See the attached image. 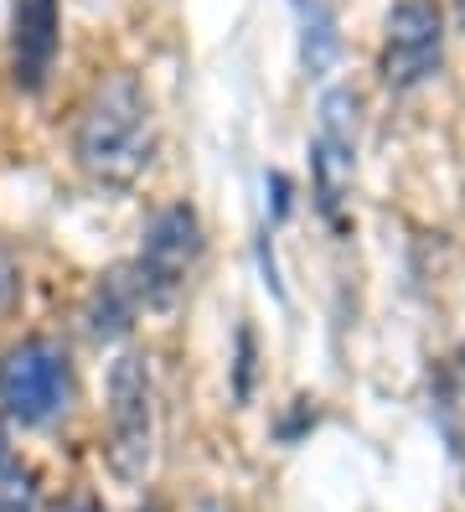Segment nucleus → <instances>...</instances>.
<instances>
[{
    "label": "nucleus",
    "instance_id": "nucleus-10",
    "mask_svg": "<svg viewBox=\"0 0 465 512\" xmlns=\"http://www.w3.org/2000/svg\"><path fill=\"white\" fill-rule=\"evenodd\" d=\"M248 383H254V331H238V383H233L238 399H248Z\"/></svg>",
    "mask_w": 465,
    "mask_h": 512
},
{
    "label": "nucleus",
    "instance_id": "nucleus-9",
    "mask_svg": "<svg viewBox=\"0 0 465 512\" xmlns=\"http://www.w3.org/2000/svg\"><path fill=\"white\" fill-rule=\"evenodd\" d=\"M16 300H21V269L11 254H0V316H11Z\"/></svg>",
    "mask_w": 465,
    "mask_h": 512
},
{
    "label": "nucleus",
    "instance_id": "nucleus-12",
    "mask_svg": "<svg viewBox=\"0 0 465 512\" xmlns=\"http://www.w3.org/2000/svg\"><path fill=\"white\" fill-rule=\"evenodd\" d=\"M455 11H460V26H465V0H455Z\"/></svg>",
    "mask_w": 465,
    "mask_h": 512
},
{
    "label": "nucleus",
    "instance_id": "nucleus-5",
    "mask_svg": "<svg viewBox=\"0 0 465 512\" xmlns=\"http://www.w3.org/2000/svg\"><path fill=\"white\" fill-rule=\"evenodd\" d=\"M445 57V16L434 0H398L383 21V83L414 88L440 73Z\"/></svg>",
    "mask_w": 465,
    "mask_h": 512
},
{
    "label": "nucleus",
    "instance_id": "nucleus-1",
    "mask_svg": "<svg viewBox=\"0 0 465 512\" xmlns=\"http://www.w3.org/2000/svg\"><path fill=\"white\" fill-rule=\"evenodd\" d=\"M73 156L99 187H135L155 156V114L135 73H109L88 88L73 125Z\"/></svg>",
    "mask_w": 465,
    "mask_h": 512
},
{
    "label": "nucleus",
    "instance_id": "nucleus-8",
    "mask_svg": "<svg viewBox=\"0 0 465 512\" xmlns=\"http://www.w3.org/2000/svg\"><path fill=\"white\" fill-rule=\"evenodd\" d=\"M0 512H37V476L16 461L6 435H0Z\"/></svg>",
    "mask_w": 465,
    "mask_h": 512
},
{
    "label": "nucleus",
    "instance_id": "nucleus-4",
    "mask_svg": "<svg viewBox=\"0 0 465 512\" xmlns=\"http://www.w3.org/2000/svg\"><path fill=\"white\" fill-rule=\"evenodd\" d=\"M197 259H202V223H197L192 207L176 202V207H166V213H155L150 228H145L140 259H135L145 306H171Z\"/></svg>",
    "mask_w": 465,
    "mask_h": 512
},
{
    "label": "nucleus",
    "instance_id": "nucleus-3",
    "mask_svg": "<svg viewBox=\"0 0 465 512\" xmlns=\"http://www.w3.org/2000/svg\"><path fill=\"white\" fill-rule=\"evenodd\" d=\"M155 456V394L140 352H124L109 373V461L124 481H140Z\"/></svg>",
    "mask_w": 465,
    "mask_h": 512
},
{
    "label": "nucleus",
    "instance_id": "nucleus-7",
    "mask_svg": "<svg viewBox=\"0 0 465 512\" xmlns=\"http://www.w3.org/2000/svg\"><path fill=\"white\" fill-rule=\"evenodd\" d=\"M145 306V290H140V275L135 264L124 269H109V275L88 290V306H83V321H88V337L93 342H114L130 331L135 311Z\"/></svg>",
    "mask_w": 465,
    "mask_h": 512
},
{
    "label": "nucleus",
    "instance_id": "nucleus-11",
    "mask_svg": "<svg viewBox=\"0 0 465 512\" xmlns=\"http://www.w3.org/2000/svg\"><path fill=\"white\" fill-rule=\"evenodd\" d=\"M62 512H104V507H99V502H93V497H78L73 507H62Z\"/></svg>",
    "mask_w": 465,
    "mask_h": 512
},
{
    "label": "nucleus",
    "instance_id": "nucleus-2",
    "mask_svg": "<svg viewBox=\"0 0 465 512\" xmlns=\"http://www.w3.org/2000/svg\"><path fill=\"white\" fill-rule=\"evenodd\" d=\"M73 399L68 352L47 337H31L0 357V409L16 425H52Z\"/></svg>",
    "mask_w": 465,
    "mask_h": 512
},
{
    "label": "nucleus",
    "instance_id": "nucleus-6",
    "mask_svg": "<svg viewBox=\"0 0 465 512\" xmlns=\"http://www.w3.org/2000/svg\"><path fill=\"white\" fill-rule=\"evenodd\" d=\"M57 63V0H16V37H11V73L16 88L37 94Z\"/></svg>",
    "mask_w": 465,
    "mask_h": 512
}]
</instances>
